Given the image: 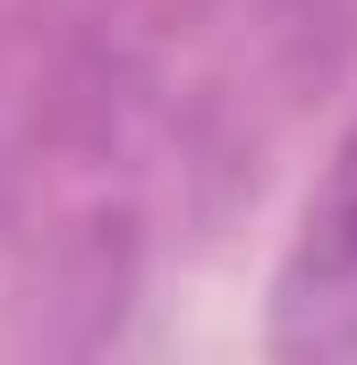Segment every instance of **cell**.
Here are the masks:
<instances>
[{"label":"cell","mask_w":357,"mask_h":365,"mask_svg":"<svg viewBox=\"0 0 357 365\" xmlns=\"http://www.w3.org/2000/svg\"><path fill=\"white\" fill-rule=\"evenodd\" d=\"M272 357L349 365L357 357V136L332 153L323 187L298 212V238L272 280Z\"/></svg>","instance_id":"1"}]
</instances>
